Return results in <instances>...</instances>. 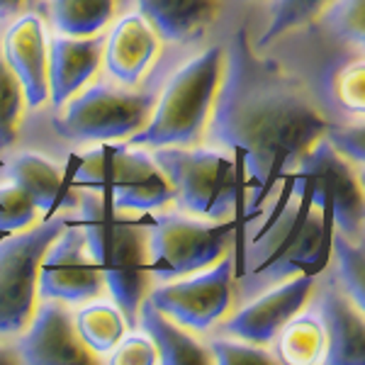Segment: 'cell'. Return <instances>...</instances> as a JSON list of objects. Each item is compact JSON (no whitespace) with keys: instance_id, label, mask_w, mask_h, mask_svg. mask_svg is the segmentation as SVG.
Segmentation results:
<instances>
[{"instance_id":"cell-33","label":"cell","mask_w":365,"mask_h":365,"mask_svg":"<svg viewBox=\"0 0 365 365\" xmlns=\"http://www.w3.org/2000/svg\"><path fill=\"white\" fill-rule=\"evenodd\" d=\"M110 363L117 365H154L158 363V353L151 339L144 336H122L115 344Z\"/></svg>"},{"instance_id":"cell-10","label":"cell","mask_w":365,"mask_h":365,"mask_svg":"<svg viewBox=\"0 0 365 365\" xmlns=\"http://www.w3.org/2000/svg\"><path fill=\"white\" fill-rule=\"evenodd\" d=\"M292 178L309 187L314 202L331 215L334 229L363 241V178L327 139H317L297 161Z\"/></svg>"},{"instance_id":"cell-13","label":"cell","mask_w":365,"mask_h":365,"mask_svg":"<svg viewBox=\"0 0 365 365\" xmlns=\"http://www.w3.org/2000/svg\"><path fill=\"white\" fill-rule=\"evenodd\" d=\"M312 292H314V275L299 273L266 292H258L232 319L222 324V331L256 346L273 344L278 331L302 309Z\"/></svg>"},{"instance_id":"cell-24","label":"cell","mask_w":365,"mask_h":365,"mask_svg":"<svg viewBox=\"0 0 365 365\" xmlns=\"http://www.w3.org/2000/svg\"><path fill=\"white\" fill-rule=\"evenodd\" d=\"M115 15V0H51V20L68 37H93Z\"/></svg>"},{"instance_id":"cell-5","label":"cell","mask_w":365,"mask_h":365,"mask_svg":"<svg viewBox=\"0 0 365 365\" xmlns=\"http://www.w3.org/2000/svg\"><path fill=\"white\" fill-rule=\"evenodd\" d=\"M71 178L78 187L98 192L113 207L125 212H156L175 200L154 156L134 144L103 141L93 146L78 158Z\"/></svg>"},{"instance_id":"cell-18","label":"cell","mask_w":365,"mask_h":365,"mask_svg":"<svg viewBox=\"0 0 365 365\" xmlns=\"http://www.w3.org/2000/svg\"><path fill=\"white\" fill-rule=\"evenodd\" d=\"M105 61L115 81L134 86L156 54V34L141 15H127L105 39Z\"/></svg>"},{"instance_id":"cell-6","label":"cell","mask_w":365,"mask_h":365,"mask_svg":"<svg viewBox=\"0 0 365 365\" xmlns=\"http://www.w3.org/2000/svg\"><path fill=\"white\" fill-rule=\"evenodd\" d=\"M154 161L166 173L175 192V202L192 217L225 222L234 215L241 195V173L220 146H158Z\"/></svg>"},{"instance_id":"cell-4","label":"cell","mask_w":365,"mask_h":365,"mask_svg":"<svg viewBox=\"0 0 365 365\" xmlns=\"http://www.w3.org/2000/svg\"><path fill=\"white\" fill-rule=\"evenodd\" d=\"M225 71V49L210 46L190 58L161 88L149 122L132 134L134 146H195L205 134Z\"/></svg>"},{"instance_id":"cell-12","label":"cell","mask_w":365,"mask_h":365,"mask_svg":"<svg viewBox=\"0 0 365 365\" xmlns=\"http://www.w3.org/2000/svg\"><path fill=\"white\" fill-rule=\"evenodd\" d=\"M103 273L88 253L86 234L78 227H63L42 256L37 275L39 295L44 299L78 304L103 292Z\"/></svg>"},{"instance_id":"cell-30","label":"cell","mask_w":365,"mask_h":365,"mask_svg":"<svg viewBox=\"0 0 365 365\" xmlns=\"http://www.w3.org/2000/svg\"><path fill=\"white\" fill-rule=\"evenodd\" d=\"M34 220L37 205L32 202V197L13 180L0 185V232H22L32 227Z\"/></svg>"},{"instance_id":"cell-9","label":"cell","mask_w":365,"mask_h":365,"mask_svg":"<svg viewBox=\"0 0 365 365\" xmlns=\"http://www.w3.org/2000/svg\"><path fill=\"white\" fill-rule=\"evenodd\" d=\"M66 225V217L58 215L25 234L0 241V339L22 334L32 319L39 263Z\"/></svg>"},{"instance_id":"cell-8","label":"cell","mask_w":365,"mask_h":365,"mask_svg":"<svg viewBox=\"0 0 365 365\" xmlns=\"http://www.w3.org/2000/svg\"><path fill=\"white\" fill-rule=\"evenodd\" d=\"M158 93V81L144 91L98 83L71 100L63 115L54 120V132L68 141H110L137 134L154 113Z\"/></svg>"},{"instance_id":"cell-21","label":"cell","mask_w":365,"mask_h":365,"mask_svg":"<svg viewBox=\"0 0 365 365\" xmlns=\"http://www.w3.org/2000/svg\"><path fill=\"white\" fill-rule=\"evenodd\" d=\"M139 15L166 42L185 44L215 20L220 0H137Z\"/></svg>"},{"instance_id":"cell-2","label":"cell","mask_w":365,"mask_h":365,"mask_svg":"<svg viewBox=\"0 0 365 365\" xmlns=\"http://www.w3.org/2000/svg\"><path fill=\"white\" fill-rule=\"evenodd\" d=\"M331 229V215L314 202L309 187L287 180L275 215L263 217L261 229L249 234L239 268L241 297H256L299 273L314 275L329 261Z\"/></svg>"},{"instance_id":"cell-32","label":"cell","mask_w":365,"mask_h":365,"mask_svg":"<svg viewBox=\"0 0 365 365\" xmlns=\"http://www.w3.org/2000/svg\"><path fill=\"white\" fill-rule=\"evenodd\" d=\"M324 139L351 163L363 166V117H356V122H329Z\"/></svg>"},{"instance_id":"cell-15","label":"cell","mask_w":365,"mask_h":365,"mask_svg":"<svg viewBox=\"0 0 365 365\" xmlns=\"http://www.w3.org/2000/svg\"><path fill=\"white\" fill-rule=\"evenodd\" d=\"M317 317L327 334V365H365L363 309L346 295L334 275L317 290Z\"/></svg>"},{"instance_id":"cell-29","label":"cell","mask_w":365,"mask_h":365,"mask_svg":"<svg viewBox=\"0 0 365 365\" xmlns=\"http://www.w3.org/2000/svg\"><path fill=\"white\" fill-rule=\"evenodd\" d=\"M22 100H25V91H22L15 71L5 61L3 49H0V151L8 149L17 137Z\"/></svg>"},{"instance_id":"cell-3","label":"cell","mask_w":365,"mask_h":365,"mask_svg":"<svg viewBox=\"0 0 365 365\" xmlns=\"http://www.w3.org/2000/svg\"><path fill=\"white\" fill-rule=\"evenodd\" d=\"M78 205L88 253L103 273L125 322L134 327L149 285L146 227L134 222L129 212L113 207L98 192H83Z\"/></svg>"},{"instance_id":"cell-22","label":"cell","mask_w":365,"mask_h":365,"mask_svg":"<svg viewBox=\"0 0 365 365\" xmlns=\"http://www.w3.org/2000/svg\"><path fill=\"white\" fill-rule=\"evenodd\" d=\"M137 322L146 331V336L154 341L158 363L163 365H205L212 363V353L192 339V334H185L173 319H168L163 312H158L149 299L139 304Z\"/></svg>"},{"instance_id":"cell-7","label":"cell","mask_w":365,"mask_h":365,"mask_svg":"<svg viewBox=\"0 0 365 365\" xmlns=\"http://www.w3.org/2000/svg\"><path fill=\"white\" fill-rule=\"evenodd\" d=\"M237 234L234 222H202L195 217L166 212L146 227L149 275L156 280H175L217 263Z\"/></svg>"},{"instance_id":"cell-28","label":"cell","mask_w":365,"mask_h":365,"mask_svg":"<svg viewBox=\"0 0 365 365\" xmlns=\"http://www.w3.org/2000/svg\"><path fill=\"white\" fill-rule=\"evenodd\" d=\"M324 29L344 46L363 49L365 0H331L324 8Z\"/></svg>"},{"instance_id":"cell-14","label":"cell","mask_w":365,"mask_h":365,"mask_svg":"<svg viewBox=\"0 0 365 365\" xmlns=\"http://www.w3.org/2000/svg\"><path fill=\"white\" fill-rule=\"evenodd\" d=\"M27 331L17 339V358L29 365H78L93 363L96 353L76 331L73 312L58 299H46L32 314Z\"/></svg>"},{"instance_id":"cell-16","label":"cell","mask_w":365,"mask_h":365,"mask_svg":"<svg viewBox=\"0 0 365 365\" xmlns=\"http://www.w3.org/2000/svg\"><path fill=\"white\" fill-rule=\"evenodd\" d=\"M105 37H51L46 49V81L54 108H63L96 76Z\"/></svg>"},{"instance_id":"cell-1","label":"cell","mask_w":365,"mask_h":365,"mask_svg":"<svg viewBox=\"0 0 365 365\" xmlns=\"http://www.w3.org/2000/svg\"><path fill=\"white\" fill-rule=\"evenodd\" d=\"M327 113L278 66L263 61L239 29L225 49V71L212 103L205 137L212 146L237 154L253 182V207L268 197L304 151L324 137Z\"/></svg>"},{"instance_id":"cell-27","label":"cell","mask_w":365,"mask_h":365,"mask_svg":"<svg viewBox=\"0 0 365 365\" xmlns=\"http://www.w3.org/2000/svg\"><path fill=\"white\" fill-rule=\"evenodd\" d=\"M331 3V0H275L270 5V13H268V27L266 32L261 34L258 39V49L268 46L273 39L282 37L285 32L290 29H297L307 22L314 20L317 15L324 13V8Z\"/></svg>"},{"instance_id":"cell-23","label":"cell","mask_w":365,"mask_h":365,"mask_svg":"<svg viewBox=\"0 0 365 365\" xmlns=\"http://www.w3.org/2000/svg\"><path fill=\"white\" fill-rule=\"evenodd\" d=\"M278 363L309 365L322 363L327 334L317 314H297L278 331Z\"/></svg>"},{"instance_id":"cell-35","label":"cell","mask_w":365,"mask_h":365,"mask_svg":"<svg viewBox=\"0 0 365 365\" xmlns=\"http://www.w3.org/2000/svg\"><path fill=\"white\" fill-rule=\"evenodd\" d=\"M15 361H20L17 351L8 349V346H0V363H15Z\"/></svg>"},{"instance_id":"cell-11","label":"cell","mask_w":365,"mask_h":365,"mask_svg":"<svg viewBox=\"0 0 365 365\" xmlns=\"http://www.w3.org/2000/svg\"><path fill=\"white\" fill-rule=\"evenodd\" d=\"M234 297V258L222 256L215 268L195 278L161 285L149 292V302L175 324L207 331L227 314Z\"/></svg>"},{"instance_id":"cell-34","label":"cell","mask_w":365,"mask_h":365,"mask_svg":"<svg viewBox=\"0 0 365 365\" xmlns=\"http://www.w3.org/2000/svg\"><path fill=\"white\" fill-rule=\"evenodd\" d=\"M25 8V0H0V17L15 15Z\"/></svg>"},{"instance_id":"cell-31","label":"cell","mask_w":365,"mask_h":365,"mask_svg":"<svg viewBox=\"0 0 365 365\" xmlns=\"http://www.w3.org/2000/svg\"><path fill=\"white\" fill-rule=\"evenodd\" d=\"M212 361L222 365H268L278 363V356H273L268 349L249 341H232V339H215L210 344Z\"/></svg>"},{"instance_id":"cell-17","label":"cell","mask_w":365,"mask_h":365,"mask_svg":"<svg viewBox=\"0 0 365 365\" xmlns=\"http://www.w3.org/2000/svg\"><path fill=\"white\" fill-rule=\"evenodd\" d=\"M3 56L8 66L15 71L29 108H39L49 98L46 81V42L44 27L37 15H25L5 32Z\"/></svg>"},{"instance_id":"cell-19","label":"cell","mask_w":365,"mask_h":365,"mask_svg":"<svg viewBox=\"0 0 365 365\" xmlns=\"http://www.w3.org/2000/svg\"><path fill=\"white\" fill-rule=\"evenodd\" d=\"M5 173L32 197L37 210L44 215L58 210H73L78 205V197L71 192L61 168L39 154L22 151V154L13 156L5 163Z\"/></svg>"},{"instance_id":"cell-20","label":"cell","mask_w":365,"mask_h":365,"mask_svg":"<svg viewBox=\"0 0 365 365\" xmlns=\"http://www.w3.org/2000/svg\"><path fill=\"white\" fill-rule=\"evenodd\" d=\"M365 66H363V51L349 54L341 51L322 63L319 73L314 76L317 96L324 103V113L329 110L341 115H358L365 113V91H363Z\"/></svg>"},{"instance_id":"cell-26","label":"cell","mask_w":365,"mask_h":365,"mask_svg":"<svg viewBox=\"0 0 365 365\" xmlns=\"http://www.w3.org/2000/svg\"><path fill=\"white\" fill-rule=\"evenodd\" d=\"M331 253H334V261H336L334 280L363 309L365 307V273H363L365 256H363L361 241L344 237L341 232H331Z\"/></svg>"},{"instance_id":"cell-25","label":"cell","mask_w":365,"mask_h":365,"mask_svg":"<svg viewBox=\"0 0 365 365\" xmlns=\"http://www.w3.org/2000/svg\"><path fill=\"white\" fill-rule=\"evenodd\" d=\"M76 319V331H78L81 341L91 349L93 353H110L115 349V344L125 336V314L120 307L113 304H88L73 314Z\"/></svg>"}]
</instances>
